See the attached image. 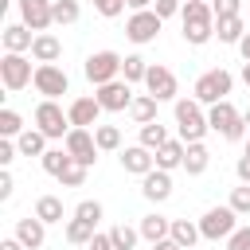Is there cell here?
<instances>
[{"instance_id": "obj_1", "label": "cell", "mask_w": 250, "mask_h": 250, "mask_svg": "<svg viewBox=\"0 0 250 250\" xmlns=\"http://www.w3.org/2000/svg\"><path fill=\"white\" fill-rule=\"evenodd\" d=\"M184 43L191 47H203L215 39V12H211V0H184Z\"/></svg>"}, {"instance_id": "obj_2", "label": "cell", "mask_w": 250, "mask_h": 250, "mask_svg": "<svg viewBox=\"0 0 250 250\" xmlns=\"http://www.w3.org/2000/svg\"><path fill=\"white\" fill-rule=\"evenodd\" d=\"M176 129H180V141L184 145H195L207 137V113L195 98H176Z\"/></svg>"}, {"instance_id": "obj_3", "label": "cell", "mask_w": 250, "mask_h": 250, "mask_svg": "<svg viewBox=\"0 0 250 250\" xmlns=\"http://www.w3.org/2000/svg\"><path fill=\"white\" fill-rule=\"evenodd\" d=\"M230 86H234V74H230V70H223V66H215V70H203V74L195 78L191 98H195L199 105H219V102H227Z\"/></svg>"}, {"instance_id": "obj_4", "label": "cell", "mask_w": 250, "mask_h": 250, "mask_svg": "<svg viewBox=\"0 0 250 250\" xmlns=\"http://www.w3.org/2000/svg\"><path fill=\"white\" fill-rule=\"evenodd\" d=\"M35 129L47 137V141H66V133H70V117H66V109L59 105V102H39L35 105Z\"/></svg>"}, {"instance_id": "obj_5", "label": "cell", "mask_w": 250, "mask_h": 250, "mask_svg": "<svg viewBox=\"0 0 250 250\" xmlns=\"http://www.w3.org/2000/svg\"><path fill=\"white\" fill-rule=\"evenodd\" d=\"M207 125L223 137V141H242L246 133V117L230 105V102H219V105H207Z\"/></svg>"}, {"instance_id": "obj_6", "label": "cell", "mask_w": 250, "mask_h": 250, "mask_svg": "<svg viewBox=\"0 0 250 250\" xmlns=\"http://www.w3.org/2000/svg\"><path fill=\"white\" fill-rule=\"evenodd\" d=\"M31 78H35L31 59H27V55H12V51H4V59H0V82H4V90L20 94L23 86H31Z\"/></svg>"}, {"instance_id": "obj_7", "label": "cell", "mask_w": 250, "mask_h": 250, "mask_svg": "<svg viewBox=\"0 0 250 250\" xmlns=\"http://www.w3.org/2000/svg\"><path fill=\"white\" fill-rule=\"evenodd\" d=\"M121 62H125V59H121L117 51H94L82 70H86V78H90L94 86H105V82H117V78H121Z\"/></svg>"}, {"instance_id": "obj_8", "label": "cell", "mask_w": 250, "mask_h": 250, "mask_svg": "<svg viewBox=\"0 0 250 250\" xmlns=\"http://www.w3.org/2000/svg\"><path fill=\"white\" fill-rule=\"evenodd\" d=\"M31 86H35L47 102H55V98H62V94L70 90V78H66V70H62L59 62H39V66H35Z\"/></svg>"}, {"instance_id": "obj_9", "label": "cell", "mask_w": 250, "mask_h": 250, "mask_svg": "<svg viewBox=\"0 0 250 250\" xmlns=\"http://www.w3.org/2000/svg\"><path fill=\"white\" fill-rule=\"evenodd\" d=\"M234 230H238V215H234L230 207H211V211L199 219V234H203L207 242H219V238L227 242Z\"/></svg>"}, {"instance_id": "obj_10", "label": "cell", "mask_w": 250, "mask_h": 250, "mask_svg": "<svg viewBox=\"0 0 250 250\" xmlns=\"http://www.w3.org/2000/svg\"><path fill=\"white\" fill-rule=\"evenodd\" d=\"M145 90H148L156 102H176V94H180V82H176V74H172L168 66H160V62H148Z\"/></svg>"}, {"instance_id": "obj_11", "label": "cell", "mask_w": 250, "mask_h": 250, "mask_svg": "<svg viewBox=\"0 0 250 250\" xmlns=\"http://www.w3.org/2000/svg\"><path fill=\"white\" fill-rule=\"evenodd\" d=\"M94 98H98V105H102L105 113H121V109H129V105H133V98H137V94H133V86H129L125 78H117V82L98 86V94H94Z\"/></svg>"}, {"instance_id": "obj_12", "label": "cell", "mask_w": 250, "mask_h": 250, "mask_svg": "<svg viewBox=\"0 0 250 250\" xmlns=\"http://www.w3.org/2000/svg\"><path fill=\"white\" fill-rule=\"evenodd\" d=\"M62 148L70 152V160H78V164H86V168H94V160H98L94 129H70V133H66V141H62Z\"/></svg>"}, {"instance_id": "obj_13", "label": "cell", "mask_w": 250, "mask_h": 250, "mask_svg": "<svg viewBox=\"0 0 250 250\" xmlns=\"http://www.w3.org/2000/svg\"><path fill=\"white\" fill-rule=\"evenodd\" d=\"M160 27H164V20L148 8V12H133L129 16V23H125V35L133 39V43H152L156 35H160Z\"/></svg>"}, {"instance_id": "obj_14", "label": "cell", "mask_w": 250, "mask_h": 250, "mask_svg": "<svg viewBox=\"0 0 250 250\" xmlns=\"http://www.w3.org/2000/svg\"><path fill=\"white\" fill-rule=\"evenodd\" d=\"M20 4V23H27L35 35H43L51 23H55V16H51V0H16Z\"/></svg>"}, {"instance_id": "obj_15", "label": "cell", "mask_w": 250, "mask_h": 250, "mask_svg": "<svg viewBox=\"0 0 250 250\" xmlns=\"http://www.w3.org/2000/svg\"><path fill=\"white\" fill-rule=\"evenodd\" d=\"M105 109L98 105V98H74L66 105V117H70V129H98V117Z\"/></svg>"}, {"instance_id": "obj_16", "label": "cell", "mask_w": 250, "mask_h": 250, "mask_svg": "<svg viewBox=\"0 0 250 250\" xmlns=\"http://www.w3.org/2000/svg\"><path fill=\"white\" fill-rule=\"evenodd\" d=\"M121 168L129 172V176H148L152 168H156V152H148L145 145H129L125 152H121Z\"/></svg>"}, {"instance_id": "obj_17", "label": "cell", "mask_w": 250, "mask_h": 250, "mask_svg": "<svg viewBox=\"0 0 250 250\" xmlns=\"http://www.w3.org/2000/svg\"><path fill=\"white\" fill-rule=\"evenodd\" d=\"M141 195H145V199H152V203H164V199L172 195V172L152 168V172L141 180Z\"/></svg>"}, {"instance_id": "obj_18", "label": "cell", "mask_w": 250, "mask_h": 250, "mask_svg": "<svg viewBox=\"0 0 250 250\" xmlns=\"http://www.w3.org/2000/svg\"><path fill=\"white\" fill-rule=\"evenodd\" d=\"M16 238H20L27 250H39V246L47 242V223H43V219H35V215L16 219Z\"/></svg>"}, {"instance_id": "obj_19", "label": "cell", "mask_w": 250, "mask_h": 250, "mask_svg": "<svg viewBox=\"0 0 250 250\" xmlns=\"http://www.w3.org/2000/svg\"><path fill=\"white\" fill-rule=\"evenodd\" d=\"M0 39H4V51H12V55H27L31 43H35V35H31L27 23H8Z\"/></svg>"}, {"instance_id": "obj_20", "label": "cell", "mask_w": 250, "mask_h": 250, "mask_svg": "<svg viewBox=\"0 0 250 250\" xmlns=\"http://www.w3.org/2000/svg\"><path fill=\"white\" fill-rule=\"evenodd\" d=\"M137 230H141V238H148V242H164V238H172V219H164V215H145L141 223H137Z\"/></svg>"}, {"instance_id": "obj_21", "label": "cell", "mask_w": 250, "mask_h": 250, "mask_svg": "<svg viewBox=\"0 0 250 250\" xmlns=\"http://www.w3.org/2000/svg\"><path fill=\"white\" fill-rule=\"evenodd\" d=\"M59 55H62L59 35H51V31L35 35V43H31V59H35V62H59Z\"/></svg>"}, {"instance_id": "obj_22", "label": "cell", "mask_w": 250, "mask_h": 250, "mask_svg": "<svg viewBox=\"0 0 250 250\" xmlns=\"http://www.w3.org/2000/svg\"><path fill=\"white\" fill-rule=\"evenodd\" d=\"M184 152H188V145L176 137V141H168L164 148H156V168H164V172H172V168H184Z\"/></svg>"}, {"instance_id": "obj_23", "label": "cell", "mask_w": 250, "mask_h": 250, "mask_svg": "<svg viewBox=\"0 0 250 250\" xmlns=\"http://www.w3.org/2000/svg\"><path fill=\"white\" fill-rule=\"evenodd\" d=\"M207 164H211L207 145H203V141L188 145V152H184V172H188V176H203V172H207Z\"/></svg>"}, {"instance_id": "obj_24", "label": "cell", "mask_w": 250, "mask_h": 250, "mask_svg": "<svg viewBox=\"0 0 250 250\" xmlns=\"http://www.w3.org/2000/svg\"><path fill=\"white\" fill-rule=\"evenodd\" d=\"M215 35H219V43H242V35H246V23H242V16H227V20H215Z\"/></svg>"}, {"instance_id": "obj_25", "label": "cell", "mask_w": 250, "mask_h": 250, "mask_svg": "<svg viewBox=\"0 0 250 250\" xmlns=\"http://www.w3.org/2000/svg\"><path fill=\"white\" fill-rule=\"evenodd\" d=\"M199 238H203V234H199V223H191V219H172V242H176V246L191 250Z\"/></svg>"}, {"instance_id": "obj_26", "label": "cell", "mask_w": 250, "mask_h": 250, "mask_svg": "<svg viewBox=\"0 0 250 250\" xmlns=\"http://www.w3.org/2000/svg\"><path fill=\"white\" fill-rule=\"evenodd\" d=\"M156 105H160V102H156L152 94H137L133 105H129V117H133L137 125H148V121H156Z\"/></svg>"}, {"instance_id": "obj_27", "label": "cell", "mask_w": 250, "mask_h": 250, "mask_svg": "<svg viewBox=\"0 0 250 250\" xmlns=\"http://www.w3.org/2000/svg\"><path fill=\"white\" fill-rule=\"evenodd\" d=\"M16 148H20V156H43L47 152V137L39 129H23L16 137Z\"/></svg>"}, {"instance_id": "obj_28", "label": "cell", "mask_w": 250, "mask_h": 250, "mask_svg": "<svg viewBox=\"0 0 250 250\" xmlns=\"http://www.w3.org/2000/svg\"><path fill=\"white\" fill-rule=\"evenodd\" d=\"M94 234H98L94 223H86V219H66V242H70V246H90Z\"/></svg>"}, {"instance_id": "obj_29", "label": "cell", "mask_w": 250, "mask_h": 250, "mask_svg": "<svg viewBox=\"0 0 250 250\" xmlns=\"http://www.w3.org/2000/svg\"><path fill=\"white\" fill-rule=\"evenodd\" d=\"M172 137H168V129L160 125V121H148V125H141V141L137 145H145L148 152H156V148H164Z\"/></svg>"}, {"instance_id": "obj_30", "label": "cell", "mask_w": 250, "mask_h": 250, "mask_svg": "<svg viewBox=\"0 0 250 250\" xmlns=\"http://www.w3.org/2000/svg\"><path fill=\"white\" fill-rule=\"evenodd\" d=\"M35 219H43V223H62V199H59V195H39V199H35Z\"/></svg>"}, {"instance_id": "obj_31", "label": "cell", "mask_w": 250, "mask_h": 250, "mask_svg": "<svg viewBox=\"0 0 250 250\" xmlns=\"http://www.w3.org/2000/svg\"><path fill=\"white\" fill-rule=\"evenodd\" d=\"M51 16L59 27H70V23H78L82 8H78V0H51Z\"/></svg>"}, {"instance_id": "obj_32", "label": "cell", "mask_w": 250, "mask_h": 250, "mask_svg": "<svg viewBox=\"0 0 250 250\" xmlns=\"http://www.w3.org/2000/svg\"><path fill=\"white\" fill-rule=\"evenodd\" d=\"M39 164H43V172H47V176H55V180H59V176H62V168L70 164V152H66V148H47V152L39 156Z\"/></svg>"}, {"instance_id": "obj_33", "label": "cell", "mask_w": 250, "mask_h": 250, "mask_svg": "<svg viewBox=\"0 0 250 250\" xmlns=\"http://www.w3.org/2000/svg\"><path fill=\"white\" fill-rule=\"evenodd\" d=\"M145 74H148V62H145L141 55H125V62H121V78H125L129 86H137V82H145Z\"/></svg>"}, {"instance_id": "obj_34", "label": "cell", "mask_w": 250, "mask_h": 250, "mask_svg": "<svg viewBox=\"0 0 250 250\" xmlns=\"http://www.w3.org/2000/svg\"><path fill=\"white\" fill-rule=\"evenodd\" d=\"M109 238H113V250H133L137 238H141V230L129 227V223H117V227H109Z\"/></svg>"}, {"instance_id": "obj_35", "label": "cell", "mask_w": 250, "mask_h": 250, "mask_svg": "<svg viewBox=\"0 0 250 250\" xmlns=\"http://www.w3.org/2000/svg\"><path fill=\"white\" fill-rule=\"evenodd\" d=\"M94 141H98V152H113V148H121V129L117 125H98Z\"/></svg>"}, {"instance_id": "obj_36", "label": "cell", "mask_w": 250, "mask_h": 250, "mask_svg": "<svg viewBox=\"0 0 250 250\" xmlns=\"http://www.w3.org/2000/svg\"><path fill=\"white\" fill-rule=\"evenodd\" d=\"M23 133V117L16 113V109H0V137H20Z\"/></svg>"}, {"instance_id": "obj_37", "label": "cell", "mask_w": 250, "mask_h": 250, "mask_svg": "<svg viewBox=\"0 0 250 250\" xmlns=\"http://www.w3.org/2000/svg\"><path fill=\"white\" fill-rule=\"evenodd\" d=\"M86 172H90L86 164H78V160H70V164L62 168V176H59V184H62V188H82V184H86Z\"/></svg>"}, {"instance_id": "obj_38", "label": "cell", "mask_w": 250, "mask_h": 250, "mask_svg": "<svg viewBox=\"0 0 250 250\" xmlns=\"http://www.w3.org/2000/svg\"><path fill=\"white\" fill-rule=\"evenodd\" d=\"M227 207H230L234 215H250V184H238V188H230V199H227Z\"/></svg>"}, {"instance_id": "obj_39", "label": "cell", "mask_w": 250, "mask_h": 250, "mask_svg": "<svg viewBox=\"0 0 250 250\" xmlns=\"http://www.w3.org/2000/svg\"><path fill=\"white\" fill-rule=\"evenodd\" d=\"M74 219H86V223L98 227V219H102V203H98V199H82V203L74 207Z\"/></svg>"}, {"instance_id": "obj_40", "label": "cell", "mask_w": 250, "mask_h": 250, "mask_svg": "<svg viewBox=\"0 0 250 250\" xmlns=\"http://www.w3.org/2000/svg\"><path fill=\"white\" fill-rule=\"evenodd\" d=\"M152 12H156L160 20H168V16H180V12H184V0H152Z\"/></svg>"}, {"instance_id": "obj_41", "label": "cell", "mask_w": 250, "mask_h": 250, "mask_svg": "<svg viewBox=\"0 0 250 250\" xmlns=\"http://www.w3.org/2000/svg\"><path fill=\"white\" fill-rule=\"evenodd\" d=\"M238 8H242V0H211V12H215V20L238 16Z\"/></svg>"}, {"instance_id": "obj_42", "label": "cell", "mask_w": 250, "mask_h": 250, "mask_svg": "<svg viewBox=\"0 0 250 250\" xmlns=\"http://www.w3.org/2000/svg\"><path fill=\"white\" fill-rule=\"evenodd\" d=\"M94 12H98V16H105V20H113V16H121V12H125V0H94Z\"/></svg>"}, {"instance_id": "obj_43", "label": "cell", "mask_w": 250, "mask_h": 250, "mask_svg": "<svg viewBox=\"0 0 250 250\" xmlns=\"http://www.w3.org/2000/svg\"><path fill=\"white\" fill-rule=\"evenodd\" d=\"M227 250H250V223H246V227H238V230L227 238Z\"/></svg>"}, {"instance_id": "obj_44", "label": "cell", "mask_w": 250, "mask_h": 250, "mask_svg": "<svg viewBox=\"0 0 250 250\" xmlns=\"http://www.w3.org/2000/svg\"><path fill=\"white\" fill-rule=\"evenodd\" d=\"M16 152H20V148H16V141H8V137H4V141H0V168H8V164L16 160Z\"/></svg>"}, {"instance_id": "obj_45", "label": "cell", "mask_w": 250, "mask_h": 250, "mask_svg": "<svg viewBox=\"0 0 250 250\" xmlns=\"http://www.w3.org/2000/svg\"><path fill=\"white\" fill-rule=\"evenodd\" d=\"M12 191H16V180H12V172H8V168H0V203H4V199H12Z\"/></svg>"}, {"instance_id": "obj_46", "label": "cell", "mask_w": 250, "mask_h": 250, "mask_svg": "<svg viewBox=\"0 0 250 250\" xmlns=\"http://www.w3.org/2000/svg\"><path fill=\"white\" fill-rule=\"evenodd\" d=\"M234 172H238V184H250V152H242V156H238Z\"/></svg>"}, {"instance_id": "obj_47", "label": "cell", "mask_w": 250, "mask_h": 250, "mask_svg": "<svg viewBox=\"0 0 250 250\" xmlns=\"http://www.w3.org/2000/svg\"><path fill=\"white\" fill-rule=\"evenodd\" d=\"M125 8H129V12H148L152 0H125Z\"/></svg>"}, {"instance_id": "obj_48", "label": "cell", "mask_w": 250, "mask_h": 250, "mask_svg": "<svg viewBox=\"0 0 250 250\" xmlns=\"http://www.w3.org/2000/svg\"><path fill=\"white\" fill-rule=\"evenodd\" d=\"M0 250H27V246H23V242L12 234V238H4V242H0Z\"/></svg>"}, {"instance_id": "obj_49", "label": "cell", "mask_w": 250, "mask_h": 250, "mask_svg": "<svg viewBox=\"0 0 250 250\" xmlns=\"http://www.w3.org/2000/svg\"><path fill=\"white\" fill-rule=\"evenodd\" d=\"M238 55H242V62H250V31L242 35V43H238Z\"/></svg>"}, {"instance_id": "obj_50", "label": "cell", "mask_w": 250, "mask_h": 250, "mask_svg": "<svg viewBox=\"0 0 250 250\" xmlns=\"http://www.w3.org/2000/svg\"><path fill=\"white\" fill-rule=\"evenodd\" d=\"M152 250H184V246H176L172 238H164V242H152Z\"/></svg>"}, {"instance_id": "obj_51", "label": "cell", "mask_w": 250, "mask_h": 250, "mask_svg": "<svg viewBox=\"0 0 250 250\" xmlns=\"http://www.w3.org/2000/svg\"><path fill=\"white\" fill-rule=\"evenodd\" d=\"M242 82L250 86V62H242Z\"/></svg>"}, {"instance_id": "obj_52", "label": "cell", "mask_w": 250, "mask_h": 250, "mask_svg": "<svg viewBox=\"0 0 250 250\" xmlns=\"http://www.w3.org/2000/svg\"><path fill=\"white\" fill-rule=\"evenodd\" d=\"M246 129H250V113H246Z\"/></svg>"}, {"instance_id": "obj_53", "label": "cell", "mask_w": 250, "mask_h": 250, "mask_svg": "<svg viewBox=\"0 0 250 250\" xmlns=\"http://www.w3.org/2000/svg\"><path fill=\"white\" fill-rule=\"evenodd\" d=\"M246 152H250V145H246Z\"/></svg>"}]
</instances>
